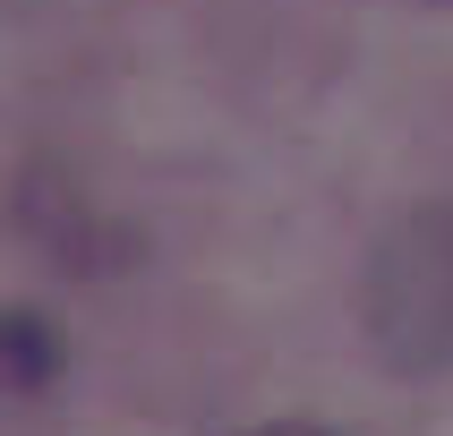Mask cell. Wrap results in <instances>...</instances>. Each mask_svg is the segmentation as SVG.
<instances>
[{
  "mask_svg": "<svg viewBox=\"0 0 453 436\" xmlns=\"http://www.w3.org/2000/svg\"><path fill=\"white\" fill-rule=\"evenodd\" d=\"M368 333L403 377L453 359V205H428L377 240L368 256Z\"/></svg>",
  "mask_w": 453,
  "mask_h": 436,
  "instance_id": "obj_1",
  "label": "cell"
},
{
  "mask_svg": "<svg viewBox=\"0 0 453 436\" xmlns=\"http://www.w3.org/2000/svg\"><path fill=\"white\" fill-rule=\"evenodd\" d=\"M0 359H9V385H18V394H35V385H51V368H60V333L43 325V317H9V325H0Z\"/></svg>",
  "mask_w": 453,
  "mask_h": 436,
  "instance_id": "obj_2",
  "label": "cell"
},
{
  "mask_svg": "<svg viewBox=\"0 0 453 436\" xmlns=\"http://www.w3.org/2000/svg\"><path fill=\"white\" fill-rule=\"evenodd\" d=\"M231 436H326V428H308V419H265V428H231Z\"/></svg>",
  "mask_w": 453,
  "mask_h": 436,
  "instance_id": "obj_3",
  "label": "cell"
}]
</instances>
